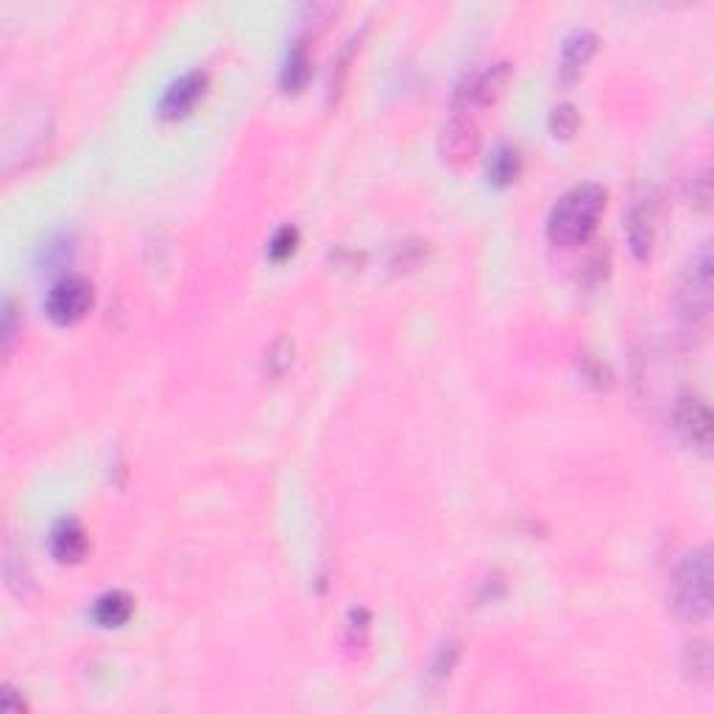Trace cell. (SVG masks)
<instances>
[{
  "label": "cell",
  "mask_w": 714,
  "mask_h": 714,
  "mask_svg": "<svg viewBox=\"0 0 714 714\" xmlns=\"http://www.w3.org/2000/svg\"><path fill=\"white\" fill-rule=\"evenodd\" d=\"M603 213H606V188L595 182L578 185V188L567 190L556 201V207L550 210L547 238H550L552 246H561V249L583 246L595 235Z\"/></svg>",
  "instance_id": "1"
},
{
  "label": "cell",
  "mask_w": 714,
  "mask_h": 714,
  "mask_svg": "<svg viewBox=\"0 0 714 714\" xmlns=\"http://www.w3.org/2000/svg\"><path fill=\"white\" fill-rule=\"evenodd\" d=\"M712 246L703 243L692 254L690 265L683 269L676 308L678 324H681V333L687 338H701L709 324V310H712Z\"/></svg>",
  "instance_id": "2"
},
{
  "label": "cell",
  "mask_w": 714,
  "mask_h": 714,
  "mask_svg": "<svg viewBox=\"0 0 714 714\" xmlns=\"http://www.w3.org/2000/svg\"><path fill=\"white\" fill-rule=\"evenodd\" d=\"M673 608L687 622L712 617V556L709 547L687 552L673 578Z\"/></svg>",
  "instance_id": "3"
},
{
  "label": "cell",
  "mask_w": 714,
  "mask_h": 714,
  "mask_svg": "<svg viewBox=\"0 0 714 714\" xmlns=\"http://www.w3.org/2000/svg\"><path fill=\"white\" fill-rule=\"evenodd\" d=\"M511 73H514V68L508 62L486 64L475 73H466L464 82L457 84L455 98H452V112H464L475 118V112H480V109L495 107L500 95L505 93L508 82H511Z\"/></svg>",
  "instance_id": "4"
},
{
  "label": "cell",
  "mask_w": 714,
  "mask_h": 714,
  "mask_svg": "<svg viewBox=\"0 0 714 714\" xmlns=\"http://www.w3.org/2000/svg\"><path fill=\"white\" fill-rule=\"evenodd\" d=\"M93 301H95V290L87 276H75V274L62 276V279L48 290V299H45V316L59 326L79 324V321L90 313Z\"/></svg>",
  "instance_id": "5"
},
{
  "label": "cell",
  "mask_w": 714,
  "mask_h": 714,
  "mask_svg": "<svg viewBox=\"0 0 714 714\" xmlns=\"http://www.w3.org/2000/svg\"><path fill=\"white\" fill-rule=\"evenodd\" d=\"M480 151V126L472 115L452 112L439 138V154L450 168L472 163Z\"/></svg>",
  "instance_id": "6"
},
{
  "label": "cell",
  "mask_w": 714,
  "mask_h": 714,
  "mask_svg": "<svg viewBox=\"0 0 714 714\" xmlns=\"http://www.w3.org/2000/svg\"><path fill=\"white\" fill-rule=\"evenodd\" d=\"M676 430L681 436V441L692 450L709 455L712 450V414H709L706 402L698 400V396H681L676 405Z\"/></svg>",
  "instance_id": "7"
},
{
  "label": "cell",
  "mask_w": 714,
  "mask_h": 714,
  "mask_svg": "<svg viewBox=\"0 0 714 714\" xmlns=\"http://www.w3.org/2000/svg\"><path fill=\"white\" fill-rule=\"evenodd\" d=\"M210 75L204 70H190V73L179 75L174 84L159 98V118L165 120H179L199 104V98L207 90Z\"/></svg>",
  "instance_id": "8"
},
{
  "label": "cell",
  "mask_w": 714,
  "mask_h": 714,
  "mask_svg": "<svg viewBox=\"0 0 714 714\" xmlns=\"http://www.w3.org/2000/svg\"><path fill=\"white\" fill-rule=\"evenodd\" d=\"M626 235L633 258L640 263H647L653 258V246H656V207H653V201L642 199L628 210Z\"/></svg>",
  "instance_id": "9"
},
{
  "label": "cell",
  "mask_w": 714,
  "mask_h": 714,
  "mask_svg": "<svg viewBox=\"0 0 714 714\" xmlns=\"http://www.w3.org/2000/svg\"><path fill=\"white\" fill-rule=\"evenodd\" d=\"M50 556L57 558L59 564H79L90 550L87 531L82 527V522L75 520H59L50 531Z\"/></svg>",
  "instance_id": "10"
},
{
  "label": "cell",
  "mask_w": 714,
  "mask_h": 714,
  "mask_svg": "<svg viewBox=\"0 0 714 714\" xmlns=\"http://www.w3.org/2000/svg\"><path fill=\"white\" fill-rule=\"evenodd\" d=\"M597 50V37L586 28H578L561 45V64H558V73H561V82L572 84L581 75V70L590 64V59L595 57Z\"/></svg>",
  "instance_id": "11"
},
{
  "label": "cell",
  "mask_w": 714,
  "mask_h": 714,
  "mask_svg": "<svg viewBox=\"0 0 714 714\" xmlns=\"http://www.w3.org/2000/svg\"><path fill=\"white\" fill-rule=\"evenodd\" d=\"M134 600L126 592H107L100 595L93 606V620L100 628H120L132 620Z\"/></svg>",
  "instance_id": "12"
},
{
  "label": "cell",
  "mask_w": 714,
  "mask_h": 714,
  "mask_svg": "<svg viewBox=\"0 0 714 714\" xmlns=\"http://www.w3.org/2000/svg\"><path fill=\"white\" fill-rule=\"evenodd\" d=\"M310 79V50L305 39H296L294 48H290L288 59H285V68L279 73V84H283L285 93H299Z\"/></svg>",
  "instance_id": "13"
},
{
  "label": "cell",
  "mask_w": 714,
  "mask_h": 714,
  "mask_svg": "<svg viewBox=\"0 0 714 714\" xmlns=\"http://www.w3.org/2000/svg\"><path fill=\"white\" fill-rule=\"evenodd\" d=\"M522 174V157L514 145H500L489 159V182L497 188L514 185Z\"/></svg>",
  "instance_id": "14"
},
{
  "label": "cell",
  "mask_w": 714,
  "mask_h": 714,
  "mask_svg": "<svg viewBox=\"0 0 714 714\" xmlns=\"http://www.w3.org/2000/svg\"><path fill=\"white\" fill-rule=\"evenodd\" d=\"M70 260H73V238L70 235H53L39 249V265L48 274L50 271H62L64 265H70Z\"/></svg>",
  "instance_id": "15"
},
{
  "label": "cell",
  "mask_w": 714,
  "mask_h": 714,
  "mask_svg": "<svg viewBox=\"0 0 714 714\" xmlns=\"http://www.w3.org/2000/svg\"><path fill=\"white\" fill-rule=\"evenodd\" d=\"M581 126V115L575 112L572 104H558L550 112V132L561 140H570Z\"/></svg>",
  "instance_id": "16"
},
{
  "label": "cell",
  "mask_w": 714,
  "mask_h": 714,
  "mask_svg": "<svg viewBox=\"0 0 714 714\" xmlns=\"http://www.w3.org/2000/svg\"><path fill=\"white\" fill-rule=\"evenodd\" d=\"M299 246V229L296 226H283V229H276V235L271 238L269 243V258L274 263H285Z\"/></svg>",
  "instance_id": "17"
},
{
  "label": "cell",
  "mask_w": 714,
  "mask_h": 714,
  "mask_svg": "<svg viewBox=\"0 0 714 714\" xmlns=\"http://www.w3.org/2000/svg\"><path fill=\"white\" fill-rule=\"evenodd\" d=\"M355 43H346V48L341 50V57L333 62V84H330V95H338L341 87H344L346 75H349V64H352V53H355Z\"/></svg>",
  "instance_id": "18"
}]
</instances>
